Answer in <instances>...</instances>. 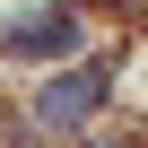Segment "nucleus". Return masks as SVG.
<instances>
[{"mask_svg": "<svg viewBox=\"0 0 148 148\" xmlns=\"http://www.w3.org/2000/svg\"><path fill=\"white\" fill-rule=\"evenodd\" d=\"M96 105H105V61H87V70H70V79H52V87L35 96V122L61 131V122H87Z\"/></svg>", "mask_w": 148, "mask_h": 148, "instance_id": "1", "label": "nucleus"}, {"mask_svg": "<svg viewBox=\"0 0 148 148\" xmlns=\"http://www.w3.org/2000/svg\"><path fill=\"white\" fill-rule=\"evenodd\" d=\"M0 44H9V52H70L79 26H70V9H35V18H9V26H0Z\"/></svg>", "mask_w": 148, "mask_h": 148, "instance_id": "2", "label": "nucleus"}]
</instances>
